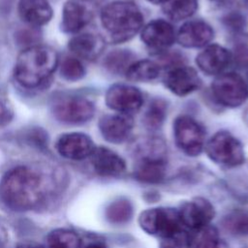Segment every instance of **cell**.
Wrapping results in <instances>:
<instances>
[{
  "mask_svg": "<svg viewBox=\"0 0 248 248\" xmlns=\"http://www.w3.org/2000/svg\"><path fill=\"white\" fill-rule=\"evenodd\" d=\"M164 84L171 93L183 97L198 90L202 86V80L193 68L176 66L166 74Z\"/></svg>",
  "mask_w": 248,
  "mask_h": 248,
  "instance_id": "9a60e30c",
  "label": "cell"
},
{
  "mask_svg": "<svg viewBox=\"0 0 248 248\" xmlns=\"http://www.w3.org/2000/svg\"><path fill=\"white\" fill-rule=\"evenodd\" d=\"M61 76L69 81H77L85 75V68L76 56H66L61 63Z\"/></svg>",
  "mask_w": 248,
  "mask_h": 248,
  "instance_id": "f546056e",
  "label": "cell"
},
{
  "mask_svg": "<svg viewBox=\"0 0 248 248\" xmlns=\"http://www.w3.org/2000/svg\"><path fill=\"white\" fill-rule=\"evenodd\" d=\"M160 74V66L151 60L134 61L126 70L125 75L129 80L147 82L156 79Z\"/></svg>",
  "mask_w": 248,
  "mask_h": 248,
  "instance_id": "cb8c5ba5",
  "label": "cell"
},
{
  "mask_svg": "<svg viewBox=\"0 0 248 248\" xmlns=\"http://www.w3.org/2000/svg\"><path fill=\"white\" fill-rule=\"evenodd\" d=\"M68 47L77 58L94 60L104 50L105 42L99 35L82 33L74 36L70 40Z\"/></svg>",
  "mask_w": 248,
  "mask_h": 248,
  "instance_id": "44dd1931",
  "label": "cell"
},
{
  "mask_svg": "<svg viewBox=\"0 0 248 248\" xmlns=\"http://www.w3.org/2000/svg\"><path fill=\"white\" fill-rule=\"evenodd\" d=\"M134 54L127 49H115L107 54L104 59L106 69L115 75L124 74L134 62Z\"/></svg>",
  "mask_w": 248,
  "mask_h": 248,
  "instance_id": "f1b7e54d",
  "label": "cell"
},
{
  "mask_svg": "<svg viewBox=\"0 0 248 248\" xmlns=\"http://www.w3.org/2000/svg\"><path fill=\"white\" fill-rule=\"evenodd\" d=\"M89 159L95 172L103 177H118L126 170L123 158L105 146H95Z\"/></svg>",
  "mask_w": 248,
  "mask_h": 248,
  "instance_id": "2e32d148",
  "label": "cell"
},
{
  "mask_svg": "<svg viewBox=\"0 0 248 248\" xmlns=\"http://www.w3.org/2000/svg\"><path fill=\"white\" fill-rule=\"evenodd\" d=\"M105 101L110 109L130 115L140 109L143 104V97L137 87L117 83L107 90Z\"/></svg>",
  "mask_w": 248,
  "mask_h": 248,
  "instance_id": "7c38bea8",
  "label": "cell"
},
{
  "mask_svg": "<svg viewBox=\"0 0 248 248\" xmlns=\"http://www.w3.org/2000/svg\"><path fill=\"white\" fill-rule=\"evenodd\" d=\"M198 9V0H168L163 4L165 15L174 21L192 16Z\"/></svg>",
  "mask_w": 248,
  "mask_h": 248,
  "instance_id": "83f0119b",
  "label": "cell"
},
{
  "mask_svg": "<svg viewBox=\"0 0 248 248\" xmlns=\"http://www.w3.org/2000/svg\"><path fill=\"white\" fill-rule=\"evenodd\" d=\"M205 152L212 162L227 168L238 167L245 161L241 142L228 131L214 134L205 144Z\"/></svg>",
  "mask_w": 248,
  "mask_h": 248,
  "instance_id": "5b68a950",
  "label": "cell"
},
{
  "mask_svg": "<svg viewBox=\"0 0 248 248\" xmlns=\"http://www.w3.org/2000/svg\"><path fill=\"white\" fill-rule=\"evenodd\" d=\"M183 227L194 232L211 224L215 216V209L211 202L201 197L182 202L178 208Z\"/></svg>",
  "mask_w": 248,
  "mask_h": 248,
  "instance_id": "30bf717a",
  "label": "cell"
},
{
  "mask_svg": "<svg viewBox=\"0 0 248 248\" xmlns=\"http://www.w3.org/2000/svg\"><path fill=\"white\" fill-rule=\"evenodd\" d=\"M222 228L234 236H248V208L228 211L220 221Z\"/></svg>",
  "mask_w": 248,
  "mask_h": 248,
  "instance_id": "7402d4cb",
  "label": "cell"
},
{
  "mask_svg": "<svg viewBox=\"0 0 248 248\" xmlns=\"http://www.w3.org/2000/svg\"><path fill=\"white\" fill-rule=\"evenodd\" d=\"M139 224L143 232L160 239L181 229H185L182 225L178 209L172 207L160 206L148 208L140 213Z\"/></svg>",
  "mask_w": 248,
  "mask_h": 248,
  "instance_id": "8992f818",
  "label": "cell"
},
{
  "mask_svg": "<svg viewBox=\"0 0 248 248\" xmlns=\"http://www.w3.org/2000/svg\"><path fill=\"white\" fill-rule=\"evenodd\" d=\"M16 248H46V246L35 242V241H31V240H26V241H21L19 242Z\"/></svg>",
  "mask_w": 248,
  "mask_h": 248,
  "instance_id": "d590c367",
  "label": "cell"
},
{
  "mask_svg": "<svg viewBox=\"0 0 248 248\" xmlns=\"http://www.w3.org/2000/svg\"><path fill=\"white\" fill-rule=\"evenodd\" d=\"M95 148L89 136L83 133L73 132L61 135L56 141V150L64 158L80 161L89 158Z\"/></svg>",
  "mask_w": 248,
  "mask_h": 248,
  "instance_id": "5bb4252c",
  "label": "cell"
},
{
  "mask_svg": "<svg viewBox=\"0 0 248 248\" xmlns=\"http://www.w3.org/2000/svg\"><path fill=\"white\" fill-rule=\"evenodd\" d=\"M57 64L58 55L55 49L47 46H30L16 58L15 78L23 87H38L52 75Z\"/></svg>",
  "mask_w": 248,
  "mask_h": 248,
  "instance_id": "7a4b0ae2",
  "label": "cell"
},
{
  "mask_svg": "<svg viewBox=\"0 0 248 248\" xmlns=\"http://www.w3.org/2000/svg\"><path fill=\"white\" fill-rule=\"evenodd\" d=\"M81 248H108L107 243L102 239H92L85 245H81Z\"/></svg>",
  "mask_w": 248,
  "mask_h": 248,
  "instance_id": "e575fe53",
  "label": "cell"
},
{
  "mask_svg": "<svg viewBox=\"0 0 248 248\" xmlns=\"http://www.w3.org/2000/svg\"><path fill=\"white\" fill-rule=\"evenodd\" d=\"M148 2L152 3V4H155V5H158V4H164L166 3L168 0H147Z\"/></svg>",
  "mask_w": 248,
  "mask_h": 248,
  "instance_id": "74e56055",
  "label": "cell"
},
{
  "mask_svg": "<svg viewBox=\"0 0 248 248\" xmlns=\"http://www.w3.org/2000/svg\"><path fill=\"white\" fill-rule=\"evenodd\" d=\"M224 22L226 26H228L233 32L242 31L246 25L245 18L240 14H237V13H232L228 15L224 18Z\"/></svg>",
  "mask_w": 248,
  "mask_h": 248,
  "instance_id": "1f68e13d",
  "label": "cell"
},
{
  "mask_svg": "<svg viewBox=\"0 0 248 248\" xmlns=\"http://www.w3.org/2000/svg\"><path fill=\"white\" fill-rule=\"evenodd\" d=\"M97 12L95 0H68L63 7L61 27L67 33H77L92 21Z\"/></svg>",
  "mask_w": 248,
  "mask_h": 248,
  "instance_id": "9c48e42d",
  "label": "cell"
},
{
  "mask_svg": "<svg viewBox=\"0 0 248 248\" xmlns=\"http://www.w3.org/2000/svg\"><path fill=\"white\" fill-rule=\"evenodd\" d=\"M17 10L21 19L33 27L46 24L53 14L46 0H19Z\"/></svg>",
  "mask_w": 248,
  "mask_h": 248,
  "instance_id": "ffe728a7",
  "label": "cell"
},
{
  "mask_svg": "<svg viewBox=\"0 0 248 248\" xmlns=\"http://www.w3.org/2000/svg\"><path fill=\"white\" fill-rule=\"evenodd\" d=\"M247 3H248V0H247Z\"/></svg>",
  "mask_w": 248,
  "mask_h": 248,
  "instance_id": "ab89813d",
  "label": "cell"
},
{
  "mask_svg": "<svg viewBox=\"0 0 248 248\" xmlns=\"http://www.w3.org/2000/svg\"><path fill=\"white\" fill-rule=\"evenodd\" d=\"M166 167L167 148L162 140L152 138L138 145L133 169L135 179L148 184L160 183L165 178Z\"/></svg>",
  "mask_w": 248,
  "mask_h": 248,
  "instance_id": "277c9868",
  "label": "cell"
},
{
  "mask_svg": "<svg viewBox=\"0 0 248 248\" xmlns=\"http://www.w3.org/2000/svg\"><path fill=\"white\" fill-rule=\"evenodd\" d=\"M212 1H216V2H220V1H223V0H212Z\"/></svg>",
  "mask_w": 248,
  "mask_h": 248,
  "instance_id": "f35d334b",
  "label": "cell"
},
{
  "mask_svg": "<svg viewBox=\"0 0 248 248\" xmlns=\"http://www.w3.org/2000/svg\"><path fill=\"white\" fill-rule=\"evenodd\" d=\"M168 105L163 99H154L146 108L143 117V125L150 131L159 130L167 117Z\"/></svg>",
  "mask_w": 248,
  "mask_h": 248,
  "instance_id": "4316f807",
  "label": "cell"
},
{
  "mask_svg": "<svg viewBox=\"0 0 248 248\" xmlns=\"http://www.w3.org/2000/svg\"><path fill=\"white\" fill-rule=\"evenodd\" d=\"M95 108L91 101L83 97H66L53 106V114L67 124H83L94 116Z\"/></svg>",
  "mask_w": 248,
  "mask_h": 248,
  "instance_id": "8fae6325",
  "label": "cell"
},
{
  "mask_svg": "<svg viewBox=\"0 0 248 248\" xmlns=\"http://www.w3.org/2000/svg\"><path fill=\"white\" fill-rule=\"evenodd\" d=\"M79 235L68 229H55L49 232L46 238V248H81Z\"/></svg>",
  "mask_w": 248,
  "mask_h": 248,
  "instance_id": "d4e9b609",
  "label": "cell"
},
{
  "mask_svg": "<svg viewBox=\"0 0 248 248\" xmlns=\"http://www.w3.org/2000/svg\"><path fill=\"white\" fill-rule=\"evenodd\" d=\"M105 215L108 222L112 225H125L133 218V203L127 198H117L107 206Z\"/></svg>",
  "mask_w": 248,
  "mask_h": 248,
  "instance_id": "603a6c76",
  "label": "cell"
},
{
  "mask_svg": "<svg viewBox=\"0 0 248 248\" xmlns=\"http://www.w3.org/2000/svg\"><path fill=\"white\" fill-rule=\"evenodd\" d=\"M191 248H225L218 229L207 225L191 232Z\"/></svg>",
  "mask_w": 248,
  "mask_h": 248,
  "instance_id": "484cf974",
  "label": "cell"
},
{
  "mask_svg": "<svg viewBox=\"0 0 248 248\" xmlns=\"http://www.w3.org/2000/svg\"><path fill=\"white\" fill-rule=\"evenodd\" d=\"M11 119V112L7 106L0 100V126L6 124Z\"/></svg>",
  "mask_w": 248,
  "mask_h": 248,
  "instance_id": "836d02e7",
  "label": "cell"
},
{
  "mask_svg": "<svg viewBox=\"0 0 248 248\" xmlns=\"http://www.w3.org/2000/svg\"><path fill=\"white\" fill-rule=\"evenodd\" d=\"M173 138L176 146L188 156L202 153L205 142L204 128L194 118L180 115L173 122Z\"/></svg>",
  "mask_w": 248,
  "mask_h": 248,
  "instance_id": "52a82bcc",
  "label": "cell"
},
{
  "mask_svg": "<svg viewBox=\"0 0 248 248\" xmlns=\"http://www.w3.org/2000/svg\"><path fill=\"white\" fill-rule=\"evenodd\" d=\"M46 195V183L34 169L17 166L9 170L0 180V199L15 211L36 208Z\"/></svg>",
  "mask_w": 248,
  "mask_h": 248,
  "instance_id": "6da1fadb",
  "label": "cell"
},
{
  "mask_svg": "<svg viewBox=\"0 0 248 248\" xmlns=\"http://www.w3.org/2000/svg\"><path fill=\"white\" fill-rule=\"evenodd\" d=\"M234 59L240 66H248V46L245 45L237 46Z\"/></svg>",
  "mask_w": 248,
  "mask_h": 248,
  "instance_id": "d6a6232c",
  "label": "cell"
},
{
  "mask_svg": "<svg viewBox=\"0 0 248 248\" xmlns=\"http://www.w3.org/2000/svg\"><path fill=\"white\" fill-rule=\"evenodd\" d=\"M134 120L128 114H107L99 120V130L103 138L111 143L124 142L132 133Z\"/></svg>",
  "mask_w": 248,
  "mask_h": 248,
  "instance_id": "e0dca14e",
  "label": "cell"
},
{
  "mask_svg": "<svg viewBox=\"0 0 248 248\" xmlns=\"http://www.w3.org/2000/svg\"><path fill=\"white\" fill-rule=\"evenodd\" d=\"M215 100L227 108H237L248 99V84L236 73L220 74L211 84Z\"/></svg>",
  "mask_w": 248,
  "mask_h": 248,
  "instance_id": "ba28073f",
  "label": "cell"
},
{
  "mask_svg": "<svg viewBox=\"0 0 248 248\" xmlns=\"http://www.w3.org/2000/svg\"><path fill=\"white\" fill-rule=\"evenodd\" d=\"M243 121L244 123L248 126V107L245 108L244 113H243Z\"/></svg>",
  "mask_w": 248,
  "mask_h": 248,
  "instance_id": "8d00e7d4",
  "label": "cell"
},
{
  "mask_svg": "<svg viewBox=\"0 0 248 248\" xmlns=\"http://www.w3.org/2000/svg\"><path fill=\"white\" fill-rule=\"evenodd\" d=\"M159 248H191V232L181 229L161 239Z\"/></svg>",
  "mask_w": 248,
  "mask_h": 248,
  "instance_id": "4dcf8cb0",
  "label": "cell"
},
{
  "mask_svg": "<svg viewBox=\"0 0 248 248\" xmlns=\"http://www.w3.org/2000/svg\"><path fill=\"white\" fill-rule=\"evenodd\" d=\"M140 39L150 50L159 53L173 45L176 35L170 22L164 19H155L144 26Z\"/></svg>",
  "mask_w": 248,
  "mask_h": 248,
  "instance_id": "4fadbf2b",
  "label": "cell"
},
{
  "mask_svg": "<svg viewBox=\"0 0 248 248\" xmlns=\"http://www.w3.org/2000/svg\"><path fill=\"white\" fill-rule=\"evenodd\" d=\"M232 55L224 46L213 44L207 46L196 57V64L204 74H221L232 63Z\"/></svg>",
  "mask_w": 248,
  "mask_h": 248,
  "instance_id": "ac0fdd59",
  "label": "cell"
},
{
  "mask_svg": "<svg viewBox=\"0 0 248 248\" xmlns=\"http://www.w3.org/2000/svg\"><path fill=\"white\" fill-rule=\"evenodd\" d=\"M214 31L203 20H190L185 22L178 30L176 40L184 47H202L211 42Z\"/></svg>",
  "mask_w": 248,
  "mask_h": 248,
  "instance_id": "d6986e66",
  "label": "cell"
},
{
  "mask_svg": "<svg viewBox=\"0 0 248 248\" xmlns=\"http://www.w3.org/2000/svg\"><path fill=\"white\" fill-rule=\"evenodd\" d=\"M101 22L110 41L119 44L131 40L142 27L143 16L132 1H114L101 11Z\"/></svg>",
  "mask_w": 248,
  "mask_h": 248,
  "instance_id": "3957f363",
  "label": "cell"
}]
</instances>
